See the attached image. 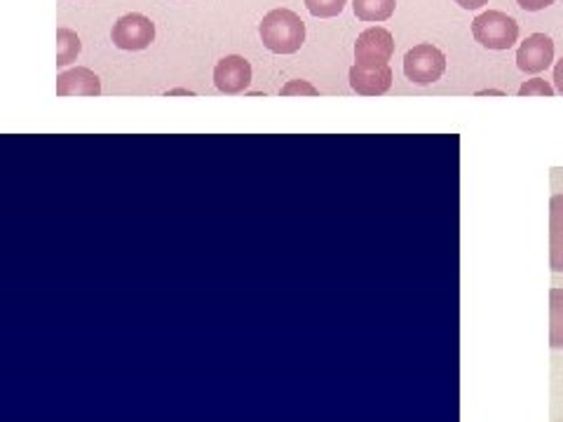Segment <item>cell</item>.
<instances>
[{"label":"cell","mask_w":563,"mask_h":422,"mask_svg":"<svg viewBox=\"0 0 563 422\" xmlns=\"http://www.w3.org/2000/svg\"><path fill=\"white\" fill-rule=\"evenodd\" d=\"M397 0H352V10L362 22H387L395 14Z\"/></svg>","instance_id":"11"},{"label":"cell","mask_w":563,"mask_h":422,"mask_svg":"<svg viewBox=\"0 0 563 422\" xmlns=\"http://www.w3.org/2000/svg\"><path fill=\"white\" fill-rule=\"evenodd\" d=\"M554 62V43L550 35L533 33L517 49V66L523 74H542Z\"/></svg>","instance_id":"6"},{"label":"cell","mask_w":563,"mask_h":422,"mask_svg":"<svg viewBox=\"0 0 563 422\" xmlns=\"http://www.w3.org/2000/svg\"><path fill=\"white\" fill-rule=\"evenodd\" d=\"M554 90L559 95H563V57L554 66Z\"/></svg>","instance_id":"18"},{"label":"cell","mask_w":563,"mask_h":422,"mask_svg":"<svg viewBox=\"0 0 563 422\" xmlns=\"http://www.w3.org/2000/svg\"><path fill=\"white\" fill-rule=\"evenodd\" d=\"M252 82V64L244 57H223L214 68V85L223 95H242Z\"/></svg>","instance_id":"7"},{"label":"cell","mask_w":563,"mask_h":422,"mask_svg":"<svg viewBox=\"0 0 563 422\" xmlns=\"http://www.w3.org/2000/svg\"><path fill=\"white\" fill-rule=\"evenodd\" d=\"M472 35L486 49H509L519 41V24L515 16L488 10L472 22Z\"/></svg>","instance_id":"2"},{"label":"cell","mask_w":563,"mask_h":422,"mask_svg":"<svg viewBox=\"0 0 563 422\" xmlns=\"http://www.w3.org/2000/svg\"><path fill=\"white\" fill-rule=\"evenodd\" d=\"M395 55V38L393 33L383 26H372L355 43V66L366 70H378L390 66V59Z\"/></svg>","instance_id":"3"},{"label":"cell","mask_w":563,"mask_h":422,"mask_svg":"<svg viewBox=\"0 0 563 422\" xmlns=\"http://www.w3.org/2000/svg\"><path fill=\"white\" fill-rule=\"evenodd\" d=\"M455 3L463 10H479V8L488 5V0H455Z\"/></svg>","instance_id":"19"},{"label":"cell","mask_w":563,"mask_h":422,"mask_svg":"<svg viewBox=\"0 0 563 422\" xmlns=\"http://www.w3.org/2000/svg\"><path fill=\"white\" fill-rule=\"evenodd\" d=\"M444 70H446L444 52L430 43L416 45L413 49L407 52V57H404V76L416 85H432L444 76Z\"/></svg>","instance_id":"4"},{"label":"cell","mask_w":563,"mask_h":422,"mask_svg":"<svg viewBox=\"0 0 563 422\" xmlns=\"http://www.w3.org/2000/svg\"><path fill=\"white\" fill-rule=\"evenodd\" d=\"M556 90L542 78H533L519 87V97H554Z\"/></svg>","instance_id":"15"},{"label":"cell","mask_w":563,"mask_h":422,"mask_svg":"<svg viewBox=\"0 0 563 422\" xmlns=\"http://www.w3.org/2000/svg\"><path fill=\"white\" fill-rule=\"evenodd\" d=\"M554 3H556V0H517V5L526 12H540V10L550 8Z\"/></svg>","instance_id":"17"},{"label":"cell","mask_w":563,"mask_h":422,"mask_svg":"<svg viewBox=\"0 0 563 422\" xmlns=\"http://www.w3.org/2000/svg\"><path fill=\"white\" fill-rule=\"evenodd\" d=\"M113 45L118 49H128V52H139L146 49L155 41V24L144 14H125L113 24L111 31Z\"/></svg>","instance_id":"5"},{"label":"cell","mask_w":563,"mask_h":422,"mask_svg":"<svg viewBox=\"0 0 563 422\" xmlns=\"http://www.w3.org/2000/svg\"><path fill=\"white\" fill-rule=\"evenodd\" d=\"M550 266L563 273V192L550 200Z\"/></svg>","instance_id":"10"},{"label":"cell","mask_w":563,"mask_h":422,"mask_svg":"<svg viewBox=\"0 0 563 422\" xmlns=\"http://www.w3.org/2000/svg\"><path fill=\"white\" fill-rule=\"evenodd\" d=\"M282 95H285V97H294V95L317 97V90H314V87H312L310 82H306V80H291V82H287L285 87H282Z\"/></svg>","instance_id":"16"},{"label":"cell","mask_w":563,"mask_h":422,"mask_svg":"<svg viewBox=\"0 0 563 422\" xmlns=\"http://www.w3.org/2000/svg\"><path fill=\"white\" fill-rule=\"evenodd\" d=\"M350 87L362 97H380L393 87V68L385 66L378 70H366L360 66H352Z\"/></svg>","instance_id":"9"},{"label":"cell","mask_w":563,"mask_h":422,"mask_svg":"<svg viewBox=\"0 0 563 422\" xmlns=\"http://www.w3.org/2000/svg\"><path fill=\"white\" fill-rule=\"evenodd\" d=\"M261 43L275 55H296L306 43V24L301 16L287 8L271 10L258 24Z\"/></svg>","instance_id":"1"},{"label":"cell","mask_w":563,"mask_h":422,"mask_svg":"<svg viewBox=\"0 0 563 422\" xmlns=\"http://www.w3.org/2000/svg\"><path fill=\"white\" fill-rule=\"evenodd\" d=\"M347 5V0H306V8L317 20H331L339 16Z\"/></svg>","instance_id":"14"},{"label":"cell","mask_w":563,"mask_h":422,"mask_svg":"<svg viewBox=\"0 0 563 422\" xmlns=\"http://www.w3.org/2000/svg\"><path fill=\"white\" fill-rule=\"evenodd\" d=\"M80 38L76 31H70L66 26L57 29V68H64L68 64H74L80 55Z\"/></svg>","instance_id":"12"},{"label":"cell","mask_w":563,"mask_h":422,"mask_svg":"<svg viewBox=\"0 0 563 422\" xmlns=\"http://www.w3.org/2000/svg\"><path fill=\"white\" fill-rule=\"evenodd\" d=\"M57 95L59 97H99L101 80L95 70L76 66L57 76Z\"/></svg>","instance_id":"8"},{"label":"cell","mask_w":563,"mask_h":422,"mask_svg":"<svg viewBox=\"0 0 563 422\" xmlns=\"http://www.w3.org/2000/svg\"><path fill=\"white\" fill-rule=\"evenodd\" d=\"M550 345L563 349V289L550 291Z\"/></svg>","instance_id":"13"}]
</instances>
